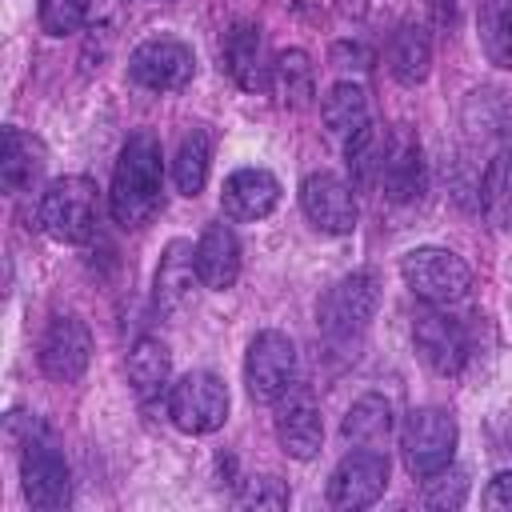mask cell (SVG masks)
Segmentation results:
<instances>
[{
	"label": "cell",
	"instance_id": "cb8c5ba5",
	"mask_svg": "<svg viewBox=\"0 0 512 512\" xmlns=\"http://www.w3.org/2000/svg\"><path fill=\"white\" fill-rule=\"evenodd\" d=\"M480 208L484 216L500 228V232H512V152H496L484 168V180H480Z\"/></svg>",
	"mask_w": 512,
	"mask_h": 512
},
{
	"label": "cell",
	"instance_id": "277c9868",
	"mask_svg": "<svg viewBox=\"0 0 512 512\" xmlns=\"http://www.w3.org/2000/svg\"><path fill=\"white\" fill-rule=\"evenodd\" d=\"M376 304H380V288L368 272H352L344 280H336L324 296H320V308H316V320H320V332L332 340V344H344L352 336H360L368 328V320L376 316Z\"/></svg>",
	"mask_w": 512,
	"mask_h": 512
},
{
	"label": "cell",
	"instance_id": "603a6c76",
	"mask_svg": "<svg viewBox=\"0 0 512 512\" xmlns=\"http://www.w3.org/2000/svg\"><path fill=\"white\" fill-rule=\"evenodd\" d=\"M172 376V352L164 340L156 336H140L128 348V384L136 388V396H156Z\"/></svg>",
	"mask_w": 512,
	"mask_h": 512
},
{
	"label": "cell",
	"instance_id": "d6a6232c",
	"mask_svg": "<svg viewBox=\"0 0 512 512\" xmlns=\"http://www.w3.org/2000/svg\"><path fill=\"white\" fill-rule=\"evenodd\" d=\"M328 60H332V68H340V72H368V68H372V52H368L364 44H336Z\"/></svg>",
	"mask_w": 512,
	"mask_h": 512
},
{
	"label": "cell",
	"instance_id": "44dd1931",
	"mask_svg": "<svg viewBox=\"0 0 512 512\" xmlns=\"http://www.w3.org/2000/svg\"><path fill=\"white\" fill-rule=\"evenodd\" d=\"M384 60H388V72L400 80V84H420L432 68V44H428V32L420 24H400L384 48Z\"/></svg>",
	"mask_w": 512,
	"mask_h": 512
},
{
	"label": "cell",
	"instance_id": "9a60e30c",
	"mask_svg": "<svg viewBox=\"0 0 512 512\" xmlns=\"http://www.w3.org/2000/svg\"><path fill=\"white\" fill-rule=\"evenodd\" d=\"M220 56H224V72L244 92H260L264 84H272V64H264V36L256 24L236 20L220 40Z\"/></svg>",
	"mask_w": 512,
	"mask_h": 512
},
{
	"label": "cell",
	"instance_id": "ac0fdd59",
	"mask_svg": "<svg viewBox=\"0 0 512 512\" xmlns=\"http://www.w3.org/2000/svg\"><path fill=\"white\" fill-rule=\"evenodd\" d=\"M196 272H200V284L212 288V292H224L236 284L240 276V240L236 232L220 220V224H208L196 240Z\"/></svg>",
	"mask_w": 512,
	"mask_h": 512
},
{
	"label": "cell",
	"instance_id": "d590c367",
	"mask_svg": "<svg viewBox=\"0 0 512 512\" xmlns=\"http://www.w3.org/2000/svg\"><path fill=\"white\" fill-rule=\"evenodd\" d=\"M372 4H376V0H344V8H348V12H356V16H360V12H368Z\"/></svg>",
	"mask_w": 512,
	"mask_h": 512
},
{
	"label": "cell",
	"instance_id": "4fadbf2b",
	"mask_svg": "<svg viewBox=\"0 0 512 512\" xmlns=\"http://www.w3.org/2000/svg\"><path fill=\"white\" fill-rule=\"evenodd\" d=\"M412 344H416L420 360L432 372H440V376H456L464 368V360H468V336H464V328L452 316L436 312V304L416 312V320H412Z\"/></svg>",
	"mask_w": 512,
	"mask_h": 512
},
{
	"label": "cell",
	"instance_id": "f546056e",
	"mask_svg": "<svg viewBox=\"0 0 512 512\" xmlns=\"http://www.w3.org/2000/svg\"><path fill=\"white\" fill-rule=\"evenodd\" d=\"M92 0H40V28L48 36H72L88 20Z\"/></svg>",
	"mask_w": 512,
	"mask_h": 512
},
{
	"label": "cell",
	"instance_id": "e575fe53",
	"mask_svg": "<svg viewBox=\"0 0 512 512\" xmlns=\"http://www.w3.org/2000/svg\"><path fill=\"white\" fill-rule=\"evenodd\" d=\"M432 4V16H436V24H448L452 16H456V0H428Z\"/></svg>",
	"mask_w": 512,
	"mask_h": 512
},
{
	"label": "cell",
	"instance_id": "5b68a950",
	"mask_svg": "<svg viewBox=\"0 0 512 512\" xmlns=\"http://www.w3.org/2000/svg\"><path fill=\"white\" fill-rule=\"evenodd\" d=\"M456 436H460L456 420L444 408H412L404 416V432H400L408 472L424 480V476L448 468L456 456Z\"/></svg>",
	"mask_w": 512,
	"mask_h": 512
},
{
	"label": "cell",
	"instance_id": "2e32d148",
	"mask_svg": "<svg viewBox=\"0 0 512 512\" xmlns=\"http://www.w3.org/2000/svg\"><path fill=\"white\" fill-rule=\"evenodd\" d=\"M380 192L392 204H412L424 192V156H420V140L412 132H396L388 136V152H384V168H380Z\"/></svg>",
	"mask_w": 512,
	"mask_h": 512
},
{
	"label": "cell",
	"instance_id": "30bf717a",
	"mask_svg": "<svg viewBox=\"0 0 512 512\" xmlns=\"http://www.w3.org/2000/svg\"><path fill=\"white\" fill-rule=\"evenodd\" d=\"M192 48L184 40H172V36H156V40H144L132 56H128V76L132 84L148 88V92H176L192 80Z\"/></svg>",
	"mask_w": 512,
	"mask_h": 512
},
{
	"label": "cell",
	"instance_id": "8992f818",
	"mask_svg": "<svg viewBox=\"0 0 512 512\" xmlns=\"http://www.w3.org/2000/svg\"><path fill=\"white\" fill-rule=\"evenodd\" d=\"M20 456V480H24V500L36 512H60L72 500V476L64 456L56 452V444L44 436V428H36L24 444Z\"/></svg>",
	"mask_w": 512,
	"mask_h": 512
},
{
	"label": "cell",
	"instance_id": "ba28073f",
	"mask_svg": "<svg viewBox=\"0 0 512 512\" xmlns=\"http://www.w3.org/2000/svg\"><path fill=\"white\" fill-rule=\"evenodd\" d=\"M168 416L180 432L188 436H204L216 432L228 416V388L220 376L212 372H188L172 384L168 392Z\"/></svg>",
	"mask_w": 512,
	"mask_h": 512
},
{
	"label": "cell",
	"instance_id": "5bb4252c",
	"mask_svg": "<svg viewBox=\"0 0 512 512\" xmlns=\"http://www.w3.org/2000/svg\"><path fill=\"white\" fill-rule=\"evenodd\" d=\"M276 440L292 460H312L324 444V420L308 392H284L276 408Z\"/></svg>",
	"mask_w": 512,
	"mask_h": 512
},
{
	"label": "cell",
	"instance_id": "9c48e42d",
	"mask_svg": "<svg viewBox=\"0 0 512 512\" xmlns=\"http://www.w3.org/2000/svg\"><path fill=\"white\" fill-rule=\"evenodd\" d=\"M384 488H388V456L376 448H356L332 468L328 504L340 512H356V508L376 504L384 496Z\"/></svg>",
	"mask_w": 512,
	"mask_h": 512
},
{
	"label": "cell",
	"instance_id": "3957f363",
	"mask_svg": "<svg viewBox=\"0 0 512 512\" xmlns=\"http://www.w3.org/2000/svg\"><path fill=\"white\" fill-rule=\"evenodd\" d=\"M400 272H404V284L412 288V296H420L424 304H456L468 296L472 288V272L468 264L448 252V248H412L404 260H400Z\"/></svg>",
	"mask_w": 512,
	"mask_h": 512
},
{
	"label": "cell",
	"instance_id": "ffe728a7",
	"mask_svg": "<svg viewBox=\"0 0 512 512\" xmlns=\"http://www.w3.org/2000/svg\"><path fill=\"white\" fill-rule=\"evenodd\" d=\"M44 168V144L20 128H4V152H0V184L4 192H24Z\"/></svg>",
	"mask_w": 512,
	"mask_h": 512
},
{
	"label": "cell",
	"instance_id": "d6986e66",
	"mask_svg": "<svg viewBox=\"0 0 512 512\" xmlns=\"http://www.w3.org/2000/svg\"><path fill=\"white\" fill-rule=\"evenodd\" d=\"M196 284H200L196 248L188 240H172L160 256V268H156V304L164 312H180V308L192 304Z\"/></svg>",
	"mask_w": 512,
	"mask_h": 512
},
{
	"label": "cell",
	"instance_id": "836d02e7",
	"mask_svg": "<svg viewBox=\"0 0 512 512\" xmlns=\"http://www.w3.org/2000/svg\"><path fill=\"white\" fill-rule=\"evenodd\" d=\"M484 508L492 512H512V472H500L484 488Z\"/></svg>",
	"mask_w": 512,
	"mask_h": 512
},
{
	"label": "cell",
	"instance_id": "6da1fadb",
	"mask_svg": "<svg viewBox=\"0 0 512 512\" xmlns=\"http://www.w3.org/2000/svg\"><path fill=\"white\" fill-rule=\"evenodd\" d=\"M160 196H164L160 140L152 132H132L112 172V192H108L112 220L120 228H144L160 212Z\"/></svg>",
	"mask_w": 512,
	"mask_h": 512
},
{
	"label": "cell",
	"instance_id": "7402d4cb",
	"mask_svg": "<svg viewBox=\"0 0 512 512\" xmlns=\"http://www.w3.org/2000/svg\"><path fill=\"white\" fill-rule=\"evenodd\" d=\"M272 88L284 108H308L312 92H316V68L308 60V52H300V48L276 52L272 56Z\"/></svg>",
	"mask_w": 512,
	"mask_h": 512
},
{
	"label": "cell",
	"instance_id": "52a82bcc",
	"mask_svg": "<svg viewBox=\"0 0 512 512\" xmlns=\"http://www.w3.org/2000/svg\"><path fill=\"white\" fill-rule=\"evenodd\" d=\"M244 384H248V396L260 404H276L284 392H292L296 344L276 328L256 332L248 344V356H244Z\"/></svg>",
	"mask_w": 512,
	"mask_h": 512
},
{
	"label": "cell",
	"instance_id": "7a4b0ae2",
	"mask_svg": "<svg viewBox=\"0 0 512 512\" xmlns=\"http://www.w3.org/2000/svg\"><path fill=\"white\" fill-rule=\"evenodd\" d=\"M40 228L60 244H84L96 232V184L88 176H60L40 196Z\"/></svg>",
	"mask_w": 512,
	"mask_h": 512
},
{
	"label": "cell",
	"instance_id": "8fae6325",
	"mask_svg": "<svg viewBox=\"0 0 512 512\" xmlns=\"http://www.w3.org/2000/svg\"><path fill=\"white\" fill-rule=\"evenodd\" d=\"M92 360V332L80 316H52L40 336V368L56 384H72L84 376Z\"/></svg>",
	"mask_w": 512,
	"mask_h": 512
},
{
	"label": "cell",
	"instance_id": "d4e9b609",
	"mask_svg": "<svg viewBox=\"0 0 512 512\" xmlns=\"http://www.w3.org/2000/svg\"><path fill=\"white\" fill-rule=\"evenodd\" d=\"M320 116H324V124H328L332 136H344V140H348L352 132H360V128L368 124V92H364L360 84H352V80H340V84L324 96Z\"/></svg>",
	"mask_w": 512,
	"mask_h": 512
},
{
	"label": "cell",
	"instance_id": "4316f807",
	"mask_svg": "<svg viewBox=\"0 0 512 512\" xmlns=\"http://www.w3.org/2000/svg\"><path fill=\"white\" fill-rule=\"evenodd\" d=\"M480 48L496 68H512V0H480Z\"/></svg>",
	"mask_w": 512,
	"mask_h": 512
},
{
	"label": "cell",
	"instance_id": "7c38bea8",
	"mask_svg": "<svg viewBox=\"0 0 512 512\" xmlns=\"http://www.w3.org/2000/svg\"><path fill=\"white\" fill-rule=\"evenodd\" d=\"M300 208L312 220V228L328 236H344L356 228V196L352 184H344L336 172H312L300 184Z\"/></svg>",
	"mask_w": 512,
	"mask_h": 512
},
{
	"label": "cell",
	"instance_id": "83f0119b",
	"mask_svg": "<svg viewBox=\"0 0 512 512\" xmlns=\"http://www.w3.org/2000/svg\"><path fill=\"white\" fill-rule=\"evenodd\" d=\"M348 172L360 188L380 184V168H384V152H388V132H380V124H364L360 132L348 136Z\"/></svg>",
	"mask_w": 512,
	"mask_h": 512
},
{
	"label": "cell",
	"instance_id": "484cf974",
	"mask_svg": "<svg viewBox=\"0 0 512 512\" xmlns=\"http://www.w3.org/2000/svg\"><path fill=\"white\" fill-rule=\"evenodd\" d=\"M388 432H392V408H388L384 396L368 392L344 416V440H352L356 448H376V444L388 440Z\"/></svg>",
	"mask_w": 512,
	"mask_h": 512
},
{
	"label": "cell",
	"instance_id": "f1b7e54d",
	"mask_svg": "<svg viewBox=\"0 0 512 512\" xmlns=\"http://www.w3.org/2000/svg\"><path fill=\"white\" fill-rule=\"evenodd\" d=\"M208 164H212V140L204 128H192L184 132L180 148H176V160H172V180L184 196H196L208 180Z\"/></svg>",
	"mask_w": 512,
	"mask_h": 512
},
{
	"label": "cell",
	"instance_id": "e0dca14e",
	"mask_svg": "<svg viewBox=\"0 0 512 512\" xmlns=\"http://www.w3.org/2000/svg\"><path fill=\"white\" fill-rule=\"evenodd\" d=\"M276 200H280V180L268 168H236L220 188V204L232 220H260L276 208Z\"/></svg>",
	"mask_w": 512,
	"mask_h": 512
},
{
	"label": "cell",
	"instance_id": "4dcf8cb0",
	"mask_svg": "<svg viewBox=\"0 0 512 512\" xmlns=\"http://www.w3.org/2000/svg\"><path fill=\"white\" fill-rule=\"evenodd\" d=\"M468 496V476L460 468H440L432 476H424V504L428 508H460Z\"/></svg>",
	"mask_w": 512,
	"mask_h": 512
},
{
	"label": "cell",
	"instance_id": "1f68e13d",
	"mask_svg": "<svg viewBox=\"0 0 512 512\" xmlns=\"http://www.w3.org/2000/svg\"><path fill=\"white\" fill-rule=\"evenodd\" d=\"M236 504L244 508H288V488L276 476H248L236 492Z\"/></svg>",
	"mask_w": 512,
	"mask_h": 512
}]
</instances>
